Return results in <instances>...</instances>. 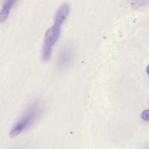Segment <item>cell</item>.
<instances>
[{
    "instance_id": "obj_5",
    "label": "cell",
    "mask_w": 149,
    "mask_h": 149,
    "mask_svg": "<svg viewBox=\"0 0 149 149\" xmlns=\"http://www.w3.org/2000/svg\"><path fill=\"white\" fill-rule=\"evenodd\" d=\"M15 2V1L14 0H7L4 3L2 8L0 11V23H4L7 20V19L8 18L10 10L12 9Z\"/></svg>"
},
{
    "instance_id": "obj_4",
    "label": "cell",
    "mask_w": 149,
    "mask_h": 149,
    "mask_svg": "<svg viewBox=\"0 0 149 149\" xmlns=\"http://www.w3.org/2000/svg\"><path fill=\"white\" fill-rule=\"evenodd\" d=\"M70 11V7L68 4H63L59 7L54 17V25L61 26L66 20Z\"/></svg>"
},
{
    "instance_id": "obj_8",
    "label": "cell",
    "mask_w": 149,
    "mask_h": 149,
    "mask_svg": "<svg viewBox=\"0 0 149 149\" xmlns=\"http://www.w3.org/2000/svg\"><path fill=\"white\" fill-rule=\"evenodd\" d=\"M146 149H148V148H146Z\"/></svg>"
},
{
    "instance_id": "obj_6",
    "label": "cell",
    "mask_w": 149,
    "mask_h": 149,
    "mask_svg": "<svg viewBox=\"0 0 149 149\" xmlns=\"http://www.w3.org/2000/svg\"><path fill=\"white\" fill-rule=\"evenodd\" d=\"M52 47L43 45L42 49V59L43 61H47L49 59L52 53Z\"/></svg>"
},
{
    "instance_id": "obj_7",
    "label": "cell",
    "mask_w": 149,
    "mask_h": 149,
    "mask_svg": "<svg viewBox=\"0 0 149 149\" xmlns=\"http://www.w3.org/2000/svg\"><path fill=\"white\" fill-rule=\"evenodd\" d=\"M141 118H142L143 120L144 121H148L149 119V111L148 109L146 110H144L141 113Z\"/></svg>"
},
{
    "instance_id": "obj_1",
    "label": "cell",
    "mask_w": 149,
    "mask_h": 149,
    "mask_svg": "<svg viewBox=\"0 0 149 149\" xmlns=\"http://www.w3.org/2000/svg\"><path fill=\"white\" fill-rule=\"evenodd\" d=\"M41 111V106L38 102H34L29 106L23 116L17 123L15 124L10 132V137L14 138L20 135L23 130L30 127L37 119Z\"/></svg>"
},
{
    "instance_id": "obj_3",
    "label": "cell",
    "mask_w": 149,
    "mask_h": 149,
    "mask_svg": "<svg viewBox=\"0 0 149 149\" xmlns=\"http://www.w3.org/2000/svg\"><path fill=\"white\" fill-rule=\"evenodd\" d=\"M61 33V26L53 25L46 31L45 36V43L44 45H48L49 47L53 46L54 44L57 42Z\"/></svg>"
},
{
    "instance_id": "obj_2",
    "label": "cell",
    "mask_w": 149,
    "mask_h": 149,
    "mask_svg": "<svg viewBox=\"0 0 149 149\" xmlns=\"http://www.w3.org/2000/svg\"><path fill=\"white\" fill-rule=\"evenodd\" d=\"M73 50L69 46H65L63 48L58 56V65L61 68H66L71 65L73 61Z\"/></svg>"
}]
</instances>
